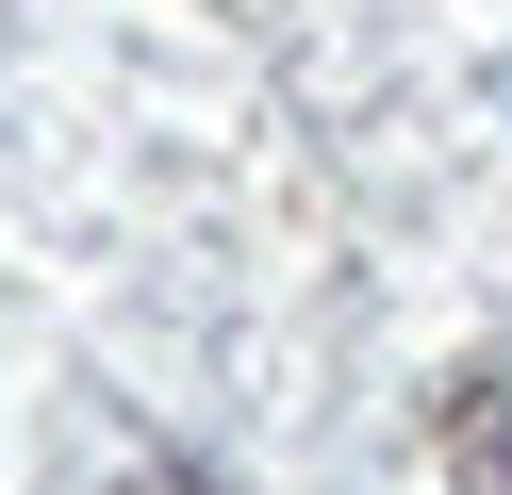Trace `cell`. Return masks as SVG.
I'll return each instance as SVG.
<instances>
[{
  "mask_svg": "<svg viewBox=\"0 0 512 495\" xmlns=\"http://www.w3.org/2000/svg\"><path fill=\"white\" fill-rule=\"evenodd\" d=\"M133 495H199V479H133Z\"/></svg>",
  "mask_w": 512,
  "mask_h": 495,
  "instance_id": "cell-1",
  "label": "cell"
}]
</instances>
